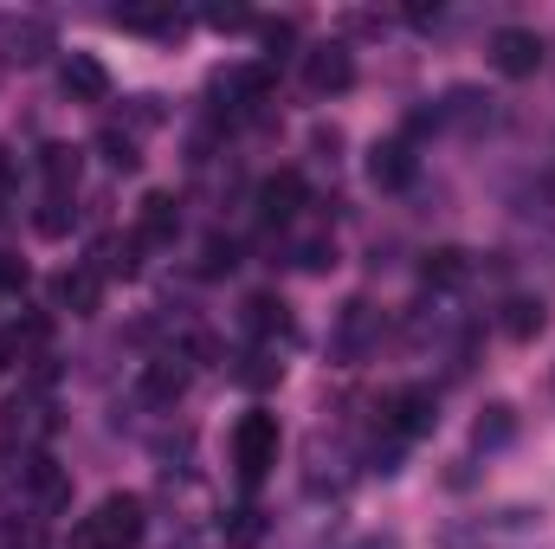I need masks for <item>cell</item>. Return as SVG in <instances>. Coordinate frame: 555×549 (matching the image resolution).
I'll use <instances>...</instances> for the list:
<instances>
[{"instance_id":"cell-16","label":"cell","mask_w":555,"mask_h":549,"mask_svg":"<svg viewBox=\"0 0 555 549\" xmlns=\"http://www.w3.org/2000/svg\"><path fill=\"white\" fill-rule=\"evenodd\" d=\"M478 272V259L465 253V246H433L426 259H420V278H426V291H465Z\"/></svg>"},{"instance_id":"cell-19","label":"cell","mask_w":555,"mask_h":549,"mask_svg":"<svg viewBox=\"0 0 555 549\" xmlns=\"http://www.w3.org/2000/svg\"><path fill=\"white\" fill-rule=\"evenodd\" d=\"M504 446H517V408L511 401H491V408H478L472 420V452H504Z\"/></svg>"},{"instance_id":"cell-7","label":"cell","mask_w":555,"mask_h":549,"mask_svg":"<svg viewBox=\"0 0 555 549\" xmlns=\"http://www.w3.org/2000/svg\"><path fill=\"white\" fill-rule=\"evenodd\" d=\"M52 401L39 395V388H26V395H13L7 408H0V433L13 439V446H26V452H39V439H52Z\"/></svg>"},{"instance_id":"cell-30","label":"cell","mask_w":555,"mask_h":549,"mask_svg":"<svg viewBox=\"0 0 555 549\" xmlns=\"http://www.w3.org/2000/svg\"><path fill=\"white\" fill-rule=\"evenodd\" d=\"M259 39H266V65H278L284 46L297 39V20H259Z\"/></svg>"},{"instance_id":"cell-35","label":"cell","mask_w":555,"mask_h":549,"mask_svg":"<svg viewBox=\"0 0 555 549\" xmlns=\"http://www.w3.org/2000/svg\"><path fill=\"white\" fill-rule=\"evenodd\" d=\"M472 478H478V465H472V459H452V472H446V485H452V491H465Z\"/></svg>"},{"instance_id":"cell-31","label":"cell","mask_w":555,"mask_h":549,"mask_svg":"<svg viewBox=\"0 0 555 549\" xmlns=\"http://www.w3.org/2000/svg\"><path fill=\"white\" fill-rule=\"evenodd\" d=\"M207 26H214V33H246V26H259V20H253L246 7H207Z\"/></svg>"},{"instance_id":"cell-32","label":"cell","mask_w":555,"mask_h":549,"mask_svg":"<svg viewBox=\"0 0 555 549\" xmlns=\"http://www.w3.org/2000/svg\"><path fill=\"white\" fill-rule=\"evenodd\" d=\"M336 149H343V130H336V124H317V130H310V155H317V162L336 168Z\"/></svg>"},{"instance_id":"cell-22","label":"cell","mask_w":555,"mask_h":549,"mask_svg":"<svg viewBox=\"0 0 555 549\" xmlns=\"http://www.w3.org/2000/svg\"><path fill=\"white\" fill-rule=\"evenodd\" d=\"M227 375H233V388H246V395H266V388H278V382H284V362H278L272 349H259V343H253V349H246V356H240Z\"/></svg>"},{"instance_id":"cell-36","label":"cell","mask_w":555,"mask_h":549,"mask_svg":"<svg viewBox=\"0 0 555 549\" xmlns=\"http://www.w3.org/2000/svg\"><path fill=\"white\" fill-rule=\"evenodd\" d=\"M408 26H439V7H408Z\"/></svg>"},{"instance_id":"cell-13","label":"cell","mask_w":555,"mask_h":549,"mask_svg":"<svg viewBox=\"0 0 555 549\" xmlns=\"http://www.w3.org/2000/svg\"><path fill=\"white\" fill-rule=\"evenodd\" d=\"M253 207H259V220L266 227H291L297 220V207H304V175L297 168H278L259 181V194H253Z\"/></svg>"},{"instance_id":"cell-5","label":"cell","mask_w":555,"mask_h":549,"mask_svg":"<svg viewBox=\"0 0 555 549\" xmlns=\"http://www.w3.org/2000/svg\"><path fill=\"white\" fill-rule=\"evenodd\" d=\"M349 85H356V52L343 39H323L304 52V91L310 98H343Z\"/></svg>"},{"instance_id":"cell-24","label":"cell","mask_w":555,"mask_h":549,"mask_svg":"<svg viewBox=\"0 0 555 549\" xmlns=\"http://www.w3.org/2000/svg\"><path fill=\"white\" fill-rule=\"evenodd\" d=\"M111 20H117L124 33H155V39H181V33H188V20H181L175 7H117Z\"/></svg>"},{"instance_id":"cell-25","label":"cell","mask_w":555,"mask_h":549,"mask_svg":"<svg viewBox=\"0 0 555 549\" xmlns=\"http://www.w3.org/2000/svg\"><path fill=\"white\" fill-rule=\"evenodd\" d=\"M266 531H272V518H266L259 505H233V511L220 518V544L227 549H259L266 544Z\"/></svg>"},{"instance_id":"cell-3","label":"cell","mask_w":555,"mask_h":549,"mask_svg":"<svg viewBox=\"0 0 555 549\" xmlns=\"http://www.w3.org/2000/svg\"><path fill=\"white\" fill-rule=\"evenodd\" d=\"M382 310L369 304V297H349L343 310H336V323H330V362L336 369H362L375 349H382Z\"/></svg>"},{"instance_id":"cell-6","label":"cell","mask_w":555,"mask_h":549,"mask_svg":"<svg viewBox=\"0 0 555 549\" xmlns=\"http://www.w3.org/2000/svg\"><path fill=\"white\" fill-rule=\"evenodd\" d=\"M46 52H59V39L39 13H0V65H39Z\"/></svg>"},{"instance_id":"cell-8","label":"cell","mask_w":555,"mask_h":549,"mask_svg":"<svg viewBox=\"0 0 555 549\" xmlns=\"http://www.w3.org/2000/svg\"><path fill=\"white\" fill-rule=\"evenodd\" d=\"M59 85H65V98L72 104H111V65L98 59V52H65V65H59Z\"/></svg>"},{"instance_id":"cell-28","label":"cell","mask_w":555,"mask_h":549,"mask_svg":"<svg viewBox=\"0 0 555 549\" xmlns=\"http://www.w3.org/2000/svg\"><path fill=\"white\" fill-rule=\"evenodd\" d=\"M98 155H104V162H111L117 175H137V168H142V155H137V137H130V130H117V124H111V130L98 137Z\"/></svg>"},{"instance_id":"cell-20","label":"cell","mask_w":555,"mask_h":549,"mask_svg":"<svg viewBox=\"0 0 555 549\" xmlns=\"http://www.w3.org/2000/svg\"><path fill=\"white\" fill-rule=\"evenodd\" d=\"M98 278H137L142 266V246H137V233H104L98 246H91V259H85Z\"/></svg>"},{"instance_id":"cell-10","label":"cell","mask_w":555,"mask_h":549,"mask_svg":"<svg viewBox=\"0 0 555 549\" xmlns=\"http://www.w3.org/2000/svg\"><path fill=\"white\" fill-rule=\"evenodd\" d=\"M46 297H52V310H72V317H98V304H104V278H98L91 266H85V259H78V266L52 272Z\"/></svg>"},{"instance_id":"cell-4","label":"cell","mask_w":555,"mask_h":549,"mask_svg":"<svg viewBox=\"0 0 555 549\" xmlns=\"http://www.w3.org/2000/svg\"><path fill=\"white\" fill-rule=\"evenodd\" d=\"M485 52H491V72H498V78H537L543 59H550V46H543L537 26H498Z\"/></svg>"},{"instance_id":"cell-34","label":"cell","mask_w":555,"mask_h":549,"mask_svg":"<svg viewBox=\"0 0 555 549\" xmlns=\"http://www.w3.org/2000/svg\"><path fill=\"white\" fill-rule=\"evenodd\" d=\"M26 259H13V253H0V291H7V297H20V291H26Z\"/></svg>"},{"instance_id":"cell-29","label":"cell","mask_w":555,"mask_h":549,"mask_svg":"<svg viewBox=\"0 0 555 549\" xmlns=\"http://www.w3.org/2000/svg\"><path fill=\"white\" fill-rule=\"evenodd\" d=\"M336 266V240H297V272H330Z\"/></svg>"},{"instance_id":"cell-37","label":"cell","mask_w":555,"mask_h":549,"mask_svg":"<svg viewBox=\"0 0 555 549\" xmlns=\"http://www.w3.org/2000/svg\"><path fill=\"white\" fill-rule=\"evenodd\" d=\"M168 549H207V544H201L194 531H175V544H168Z\"/></svg>"},{"instance_id":"cell-15","label":"cell","mask_w":555,"mask_h":549,"mask_svg":"<svg viewBox=\"0 0 555 549\" xmlns=\"http://www.w3.org/2000/svg\"><path fill=\"white\" fill-rule=\"evenodd\" d=\"M240 330H246L259 349H272V336L291 330V304H284L278 291H253V297L240 304Z\"/></svg>"},{"instance_id":"cell-33","label":"cell","mask_w":555,"mask_h":549,"mask_svg":"<svg viewBox=\"0 0 555 549\" xmlns=\"http://www.w3.org/2000/svg\"><path fill=\"white\" fill-rule=\"evenodd\" d=\"M162 124V98H130V137Z\"/></svg>"},{"instance_id":"cell-18","label":"cell","mask_w":555,"mask_h":549,"mask_svg":"<svg viewBox=\"0 0 555 549\" xmlns=\"http://www.w3.org/2000/svg\"><path fill=\"white\" fill-rule=\"evenodd\" d=\"M491 91H478V85H452L446 98H439V130L446 124H459V130H478V124H491Z\"/></svg>"},{"instance_id":"cell-2","label":"cell","mask_w":555,"mask_h":549,"mask_svg":"<svg viewBox=\"0 0 555 549\" xmlns=\"http://www.w3.org/2000/svg\"><path fill=\"white\" fill-rule=\"evenodd\" d=\"M149 537V505L137 491H111L98 498V511L78 524V549H137Z\"/></svg>"},{"instance_id":"cell-1","label":"cell","mask_w":555,"mask_h":549,"mask_svg":"<svg viewBox=\"0 0 555 549\" xmlns=\"http://www.w3.org/2000/svg\"><path fill=\"white\" fill-rule=\"evenodd\" d=\"M227 446H233V472H240V485L253 491V485L272 478L278 452H284V426H278L272 408H253V413L233 420V439H227Z\"/></svg>"},{"instance_id":"cell-26","label":"cell","mask_w":555,"mask_h":549,"mask_svg":"<svg viewBox=\"0 0 555 549\" xmlns=\"http://www.w3.org/2000/svg\"><path fill=\"white\" fill-rule=\"evenodd\" d=\"M240 266V240L233 233H207L201 240V259H194V278H227Z\"/></svg>"},{"instance_id":"cell-9","label":"cell","mask_w":555,"mask_h":549,"mask_svg":"<svg viewBox=\"0 0 555 549\" xmlns=\"http://www.w3.org/2000/svg\"><path fill=\"white\" fill-rule=\"evenodd\" d=\"M20 485H26V498H33L39 511H65V505H72V472H65L52 452H26Z\"/></svg>"},{"instance_id":"cell-38","label":"cell","mask_w":555,"mask_h":549,"mask_svg":"<svg viewBox=\"0 0 555 549\" xmlns=\"http://www.w3.org/2000/svg\"><path fill=\"white\" fill-rule=\"evenodd\" d=\"M356 549H401L395 537H369V544H356Z\"/></svg>"},{"instance_id":"cell-21","label":"cell","mask_w":555,"mask_h":549,"mask_svg":"<svg viewBox=\"0 0 555 549\" xmlns=\"http://www.w3.org/2000/svg\"><path fill=\"white\" fill-rule=\"evenodd\" d=\"M39 175H46V194H78L85 149H72V142H46V149H39Z\"/></svg>"},{"instance_id":"cell-14","label":"cell","mask_w":555,"mask_h":549,"mask_svg":"<svg viewBox=\"0 0 555 549\" xmlns=\"http://www.w3.org/2000/svg\"><path fill=\"white\" fill-rule=\"evenodd\" d=\"M439 426V401H433V388H401V395H388V433H401V439H426Z\"/></svg>"},{"instance_id":"cell-23","label":"cell","mask_w":555,"mask_h":549,"mask_svg":"<svg viewBox=\"0 0 555 549\" xmlns=\"http://www.w3.org/2000/svg\"><path fill=\"white\" fill-rule=\"evenodd\" d=\"M498 330H504L511 343H537V336L550 330V304H543V297H511L504 317H498Z\"/></svg>"},{"instance_id":"cell-17","label":"cell","mask_w":555,"mask_h":549,"mask_svg":"<svg viewBox=\"0 0 555 549\" xmlns=\"http://www.w3.org/2000/svg\"><path fill=\"white\" fill-rule=\"evenodd\" d=\"M181 388H188V362H181V349H175V356H155V362L142 369V408H175Z\"/></svg>"},{"instance_id":"cell-11","label":"cell","mask_w":555,"mask_h":549,"mask_svg":"<svg viewBox=\"0 0 555 549\" xmlns=\"http://www.w3.org/2000/svg\"><path fill=\"white\" fill-rule=\"evenodd\" d=\"M369 181H375V188H388V194L414 188V181H420V155H414V142H408V137L375 142V149H369Z\"/></svg>"},{"instance_id":"cell-12","label":"cell","mask_w":555,"mask_h":549,"mask_svg":"<svg viewBox=\"0 0 555 549\" xmlns=\"http://www.w3.org/2000/svg\"><path fill=\"white\" fill-rule=\"evenodd\" d=\"M130 233H137L142 253H155V246H175V233H181V201H175V194H162V188H155V194H142L137 227H130Z\"/></svg>"},{"instance_id":"cell-27","label":"cell","mask_w":555,"mask_h":549,"mask_svg":"<svg viewBox=\"0 0 555 549\" xmlns=\"http://www.w3.org/2000/svg\"><path fill=\"white\" fill-rule=\"evenodd\" d=\"M72 227H78L72 194H46V201H39V214H33V233H39V240H65Z\"/></svg>"}]
</instances>
